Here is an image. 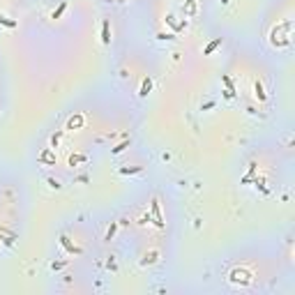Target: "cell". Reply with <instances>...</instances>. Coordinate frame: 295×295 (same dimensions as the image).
Returning <instances> with one entry per match:
<instances>
[{"instance_id": "cell-1", "label": "cell", "mask_w": 295, "mask_h": 295, "mask_svg": "<svg viewBox=\"0 0 295 295\" xmlns=\"http://www.w3.org/2000/svg\"><path fill=\"white\" fill-rule=\"evenodd\" d=\"M254 90H256V97H258V99H265V92H263V85L258 83V81L254 83Z\"/></svg>"}, {"instance_id": "cell-2", "label": "cell", "mask_w": 295, "mask_h": 295, "mask_svg": "<svg viewBox=\"0 0 295 295\" xmlns=\"http://www.w3.org/2000/svg\"><path fill=\"white\" fill-rule=\"evenodd\" d=\"M219 42H221V39H214V42H210V44H208V49H205V53H210V51H214V49L219 46Z\"/></svg>"}, {"instance_id": "cell-3", "label": "cell", "mask_w": 295, "mask_h": 295, "mask_svg": "<svg viewBox=\"0 0 295 295\" xmlns=\"http://www.w3.org/2000/svg\"><path fill=\"white\" fill-rule=\"evenodd\" d=\"M65 7H67V2H62V5H60V7L56 9V12H53V19H58V16H60V14L65 12Z\"/></svg>"}, {"instance_id": "cell-4", "label": "cell", "mask_w": 295, "mask_h": 295, "mask_svg": "<svg viewBox=\"0 0 295 295\" xmlns=\"http://www.w3.org/2000/svg\"><path fill=\"white\" fill-rule=\"evenodd\" d=\"M101 39H104V44L111 42V37H108V23H104V37H101Z\"/></svg>"}, {"instance_id": "cell-5", "label": "cell", "mask_w": 295, "mask_h": 295, "mask_svg": "<svg viewBox=\"0 0 295 295\" xmlns=\"http://www.w3.org/2000/svg\"><path fill=\"white\" fill-rule=\"evenodd\" d=\"M148 90H150V78L143 81V90H141V95H148Z\"/></svg>"}, {"instance_id": "cell-6", "label": "cell", "mask_w": 295, "mask_h": 295, "mask_svg": "<svg viewBox=\"0 0 295 295\" xmlns=\"http://www.w3.org/2000/svg\"><path fill=\"white\" fill-rule=\"evenodd\" d=\"M0 23H5V26H9V28H14V26H16V23H14V21H7V19H5V16H0Z\"/></svg>"}, {"instance_id": "cell-7", "label": "cell", "mask_w": 295, "mask_h": 295, "mask_svg": "<svg viewBox=\"0 0 295 295\" xmlns=\"http://www.w3.org/2000/svg\"><path fill=\"white\" fill-rule=\"evenodd\" d=\"M141 166H134V168H122V173H138Z\"/></svg>"}, {"instance_id": "cell-8", "label": "cell", "mask_w": 295, "mask_h": 295, "mask_svg": "<svg viewBox=\"0 0 295 295\" xmlns=\"http://www.w3.org/2000/svg\"><path fill=\"white\" fill-rule=\"evenodd\" d=\"M221 2H228V0H221Z\"/></svg>"}]
</instances>
